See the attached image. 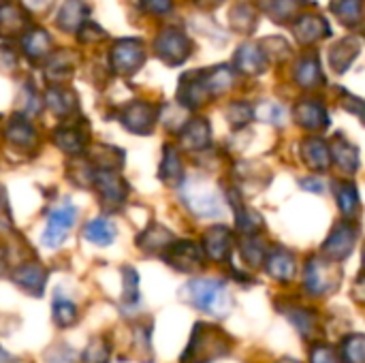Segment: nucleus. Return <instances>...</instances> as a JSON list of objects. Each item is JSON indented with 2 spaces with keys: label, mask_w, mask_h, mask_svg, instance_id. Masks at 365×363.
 Masks as SVG:
<instances>
[{
  "label": "nucleus",
  "mask_w": 365,
  "mask_h": 363,
  "mask_svg": "<svg viewBox=\"0 0 365 363\" xmlns=\"http://www.w3.org/2000/svg\"><path fill=\"white\" fill-rule=\"evenodd\" d=\"M184 293H186V300L195 308H199L201 312H210V315L222 317L229 310V302H231L229 300V291H227V287L220 280H210V278L190 280L184 287Z\"/></svg>",
  "instance_id": "obj_1"
},
{
  "label": "nucleus",
  "mask_w": 365,
  "mask_h": 363,
  "mask_svg": "<svg viewBox=\"0 0 365 363\" xmlns=\"http://www.w3.org/2000/svg\"><path fill=\"white\" fill-rule=\"evenodd\" d=\"M222 332L212 325H197L192 340L182 357V363H212V359L227 353V342H222Z\"/></svg>",
  "instance_id": "obj_2"
},
{
  "label": "nucleus",
  "mask_w": 365,
  "mask_h": 363,
  "mask_svg": "<svg viewBox=\"0 0 365 363\" xmlns=\"http://www.w3.org/2000/svg\"><path fill=\"white\" fill-rule=\"evenodd\" d=\"M77 223V208L64 199L60 205L51 208L49 214H47V225H45V231H43V246L45 248H58L62 246V242L66 240V235L73 231Z\"/></svg>",
  "instance_id": "obj_3"
},
{
  "label": "nucleus",
  "mask_w": 365,
  "mask_h": 363,
  "mask_svg": "<svg viewBox=\"0 0 365 363\" xmlns=\"http://www.w3.org/2000/svg\"><path fill=\"white\" fill-rule=\"evenodd\" d=\"M184 201L186 205L197 212L199 216H218L220 214V201L218 195L205 186L199 184H188V188L184 190Z\"/></svg>",
  "instance_id": "obj_4"
},
{
  "label": "nucleus",
  "mask_w": 365,
  "mask_h": 363,
  "mask_svg": "<svg viewBox=\"0 0 365 363\" xmlns=\"http://www.w3.org/2000/svg\"><path fill=\"white\" fill-rule=\"evenodd\" d=\"M94 178L96 186L101 188V201L107 205V210H118L128 195V190L122 188L120 175H115L113 171H98Z\"/></svg>",
  "instance_id": "obj_5"
},
{
  "label": "nucleus",
  "mask_w": 365,
  "mask_h": 363,
  "mask_svg": "<svg viewBox=\"0 0 365 363\" xmlns=\"http://www.w3.org/2000/svg\"><path fill=\"white\" fill-rule=\"evenodd\" d=\"M190 51V43L186 41V36L182 32H165L158 39V53L160 58H165L169 64H180Z\"/></svg>",
  "instance_id": "obj_6"
},
{
  "label": "nucleus",
  "mask_w": 365,
  "mask_h": 363,
  "mask_svg": "<svg viewBox=\"0 0 365 363\" xmlns=\"http://www.w3.org/2000/svg\"><path fill=\"white\" fill-rule=\"evenodd\" d=\"M169 263L180 272H195L201 265V255L195 244L182 242L169 246Z\"/></svg>",
  "instance_id": "obj_7"
},
{
  "label": "nucleus",
  "mask_w": 365,
  "mask_h": 363,
  "mask_svg": "<svg viewBox=\"0 0 365 363\" xmlns=\"http://www.w3.org/2000/svg\"><path fill=\"white\" fill-rule=\"evenodd\" d=\"M15 285H19L21 289H26L30 295H41L43 287H45V272L41 265L28 263L24 267H19L15 272Z\"/></svg>",
  "instance_id": "obj_8"
},
{
  "label": "nucleus",
  "mask_w": 365,
  "mask_h": 363,
  "mask_svg": "<svg viewBox=\"0 0 365 363\" xmlns=\"http://www.w3.org/2000/svg\"><path fill=\"white\" fill-rule=\"evenodd\" d=\"M115 227L113 223H109L107 218H94L90 220L86 227H83V237L90 242V244H96V246H109L113 240H115Z\"/></svg>",
  "instance_id": "obj_9"
},
{
  "label": "nucleus",
  "mask_w": 365,
  "mask_h": 363,
  "mask_svg": "<svg viewBox=\"0 0 365 363\" xmlns=\"http://www.w3.org/2000/svg\"><path fill=\"white\" fill-rule=\"evenodd\" d=\"M359 53V43L355 39H344L340 41L338 45L331 47L329 51V60H331V66L338 71V73H344L351 62L355 60V56Z\"/></svg>",
  "instance_id": "obj_10"
},
{
  "label": "nucleus",
  "mask_w": 365,
  "mask_h": 363,
  "mask_svg": "<svg viewBox=\"0 0 365 363\" xmlns=\"http://www.w3.org/2000/svg\"><path fill=\"white\" fill-rule=\"evenodd\" d=\"M295 34H297L299 41L312 43V41L329 34V28H327L323 17H319V15H304L299 19V24H297V28H295Z\"/></svg>",
  "instance_id": "obj_11"
},
{
  "label": "nucleus",
  "mask_w": 365,
  "mask_h": 363,
  "mask_svg": "<svg viewBox=\"0 0 365 363\" xmlns=\"http://www.w3.org/2000/svg\"><path fill=\"white\" fill-rule=\"evenodd\" d=\"M139 45V43H137ZM135 43H122L115 53H113V60H115V66L120 73H133L135 68H139L141 60H143V51L141 47H137Z\"/></svg>",
  "instance_id": "obj_12"
},
{
  "label": "nucleus",
  "mask_w": 365,
  "mask_h": 363,
  "mask_svg": "<svg viewBox=\"0 0 365 363\" xmlns=\"http://www.w3.org/2000/svg\"><path fill=\"white\" fill-rule=\"evenodd\" d=\"M308 287L314 291V295H325L331 287H336L334 272H329L325 263H312L308 270Z\"/></svg>",
  "instance_id": "obj_13"
},
{
  "label": "nucleus",
  "mask_w": 365,
  "mask_h": 363,
  "mask_svg": "<svg viewBox=\"0 0 365 363\" xmlns=\"http://www.w3.org/2000/svg\"><path fill=\"white\" fill-rule=\"evenodd\" d=\"M297 122L306 128H317L327 124V113L325 109L314 103V101H304L297 105Z\"/></svg>",
  "instance_id": "obj_14"
},
{
  "label": "nucleus",
  "mask_w": 365,
  "mask_h": 363,
  "mask_svg": "<svg viewBox=\"0 0 365 363\" xmlns=\"http://www.w3.org/2000/svg\"><path fill=\"white\" fill-rule=\"evenodd\" d=\"M267 272L276 278V280H291L295 276V259L289 252L276 250L274 255H269L267 259Z\"/></svg>",
  "instance_id": "obj_15"
},
{
  "label": "nucleus",
  "mask_w": 365,
  "mask_h": 363,
  "mask_svg": "<svg viewBox=\"0 0 365 363\" xmlns=\"http://www.w3.org/2000/svg\"><path fill=\"white\" fill-rule=\"evenodd\" d=\"M152 109L143 103H139L137 107L130 109V113L124 116V124L133 131V133H150V126H152Z\"/></svg>",
  "instance_id": "obj_16"
},
{
  "label": "nucleus",
  "mask_w": 365,
  "mask_h": 363,
  "mask_svg": "<svg viewBox=\"0 0 365 363\" xmlns=\"http://www.w3.org/2000/svg\"><path fill=\"white\" fill-rule=\"evenodd\" d=\"M229 233L227 229L222 227H216V229H210L207 233V242H205V248H207V255L216 261H222V257H227L229 252Z\"/></svg>",
  "instance_id": "obj_17"
},
{
  "label": "nucleus",
  "mask_w": 365,
  "mask_h": 363,
  "mask_svg": "<svg viewBox=\"0 0 365 363\" xmlns=\"http://www.w3.org/2000/svg\"><path fill=\"white\" fill-rule=\"evenodd\" d=\"M237 64L246 71V73H261L265 68V56L261 53L259 47L255 45H244L237 51Z\"/></svg>",
  "instance_id": "obj_18"
},
{
  "label": "nucleus",
  "mask_w": 365,
  "mask_h": 363,
  "mask_svg": "<svg viewBox=\"0 0 365 363\" xmlns=\"http://www.w3.org/2000/svg\"><path fill=\"white\" fill-rule=\"evenodd\" d=\"M75 321H77V306L71 300H64V297L56 295V300H53V323L60 329H66Z\"/></svg>",
  "instance_id": "obj_19"
},
{
  "label": "nucleus",
  "mask_w": 365,
  "mask_h": 363,
  "mask_svg": "<svg viewBox=\"0 0 365 363\" xmlns=\"http://www.w3.org/2000/svg\"><path fill=\"white\" fill-rule=\"evenodd\" d=\"M297 81L306 88H312L317 86L323 77H321V68H319V60L314 56L310 58H304L299 64H297Z\"/></svg>",
  "instance_id": "obj_20"
},
{
  "label": "nucleus",
  "mask_w": 365,
  "mask_h": 363,
  "mask_svg": "<svg viewBox=\"0 0 365 363\" xmlns=\"http://www.w3.org/2000/svg\"><path fill=\"white\" fill-rule=\"evenodd\" d=\"M327 250H329L331 257H336L338 261H342L353 250V235H351V231L349 229H338L331 235V240L327 244Z\"/></svg>",
  "instance_id": "obj_21"
},
{
  "label": "nucleus",
  "mask_w": 365,
  "mask_h": 363,
  "mask_svg": "<svg viewBox=\"0 0 365 363\" xmlns=\"http://www.w3.org/2000/svg\"><path fill=\"white\" fill-rule=\"evenodd\" d=\"M331 9L336 11L340 21H344L349 26L357 24L361 17V0H334Z\"/></svg>",
  "instance_id": "obj_22"
},
{
  "label": "nucleus",
  "mask_w": 365,
  "mask_h": 363,
  "mask_svg": "<svg viewBox=\"0 0 365 363\" xmlns=\"http://www.w3.org/2000/svg\"><path fill=\"white\" fill-rule=\"evenodd\" d=\"M160 178L167 182V184H175L180 178H182V163L178 158V152L171 148H167V154H165V163L160 165Z\"/></svg>",
  "instance_id": "obj_23"
},
{
  "label": "nucleus",
  "mask_w": 365,
  "mask_h": 363,
  "mask_svg": "<svg viewBox=\"0 0 365 363\" xmlns=\"http://www.w3.org/2000/svg\"><path fill=\"white\" fill-rule=\"evenodd\" d=\"M207 137H210V128L205 124V120H195L186 126V133H184V141L190 145V148H203L207 143Z\"/></svg>",
  "instance_id": "obj_24"
},
{
  "label": "nucleus",
  "mask_w": 365,
  "mask_h": 363,
  "mask_svg": "<svg viewBox=\"0 0 365 363\" xmlns=\"http://www.w3.org/2000/svg\"><path fill=\"white\" fill-rule=\"evenodd\" d=\"M107 359H109V347L103 342V338H94L83 351V363H107Z\"/></svg>",
  "instance_id": "obj_25"
},
{
  "label": "nucleus",
  "mask_w": 365,
  "mask_h": 363,
  "mask_svg": "<svg viewBox=\"0 0 365 363\" xmlns=\"http://www.w3.org/2000/svg\"><path fill=\"white\" fill-rule=\"evenodd\" d=\"M304 154L308 156H312V158H308V163L312 165V167H319V169H323V167H327V150H325V145L321 143V141H308L306 145H304Z\"/></svg>",
  "instance_id": "obj_26"
},
{
  "label": "nucleus",
  "mask_w": 365,
  "mask_h": 363,
  "mask_svg": "<svg viewBox=\"0 0 365 363\" xmlns=\"http://www.w3.org/2000/svg\"><path fill=\"white\" fill-rule=\"evenodd\" d=\"M338 201H340V208L344 214H351L355 212L357 208V193L351 184H338Z\"/></svg>",
  "instance_id": "obj_27"
},
{
  "label": "nucleus",
  "mask_w": 365,
  "mask_h": 363,
  "mask_svg": "<svg viewBox=\"0 0 365 363\" xmlns=\"http://www.w3.org/2000/svg\"><path fill=\"white\" fill-rule=\"evenodd\" d=\"M346 359L349 363H365V338L355 336L346 344Z\"/></svg>",
  "instance_id": "obj_28"
},
{
  "label": "nucleus",
  "mask_w": 365,
  "mask_h": 363,
  "mask_svg": "<svg viewBox=\"0 0 365 363\" xmlns=\"http://www.w3.org/2000/svg\"><path fill=\"white\" fill-rule=\"evenodd\" d=\"M32 128L28 126V124H24V122H17V124H13L11 126V131H9V139H13L15 143H19V145H24V143H30L32 141Z\"/></svg>",
  "instance_id": "obj_29"
},
{
  "label": "nucleus",
  "mask_w": 365,
  "mask_h": 363,
  "mask_svg": "<svg viewBox=\"0 0 365 363\" xmlns=\"http://www.w3.org/2000/svg\"><path fill=\"white\" fill-rule=\"evenodd\" d=\"M312 359H314V363H334V355L329 349H317Z\"/></svg>",
  "instance_id": "obj_30"
},
{
  "label": "nucleus",
  "mask_w": 365,
  "mask_h": 363,
  "mask_svg": "<svg viewBox=\"0 0 365 363\" xmlns=\"http://www.w3.org/2000/svg\"><path fill=\"white\" fill-rule=\"evenodd\" d=\"M0 363H15V359L4 349H0Z\"/></svg>",
  "instance_id": "obj_31"
},
{
  "label": "nucleus",
  "mask_w": 365,
  "mask_h": 363,
  "mask_svg": "<svg viewBox=\"0 0 365 363\" xmlns=\"http://www.w3.org/2000/svg\"><path fill=\"white\" fill-rule=\"evenodd\" d=\"M199 2H203V4H218L220 0H199Z\"/></svg>",
  "instance_id": "obj_32"
},
{
  "label": "nucleus",
  "mask_w": 365,
  "mask_h": 363,
  "mask_svg": "<svg viewBox=\"0 0 365 363\" xmlns=\"http://www.w3.org/2000/svg\"><path fill=\"white\" fill-rule=\"evenodd\" d=\"M280 363H297V362H293V359H282Z\"/></svg>",
  "instance_id": "obj_33"
}]
</instances>
